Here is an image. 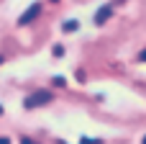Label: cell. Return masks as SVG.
<instances>
[{
    "label": "cell",
    "instance_id": "5b68a950",
    "mask_svg": "<svg viewBox=\"0 0 146 144\" xmlns=\"http://www.w3.org/2000/svg\"><path fill=\"white\" fill-rule=\"evenodd\" d=\"M51 52H54V57H64V46H62V44H56Z\"/></svg>",
    "mask_w": 146,
    "mask_h": 144
},
{
    "label": "cell",
    "instance_id": "9c48e42d",
    "mask_svg": "<svg viewBox=\"0 0 146 144\" xmlns=\"http://www.w3.org/2000/svg\"><path fill=\"white\" fill-rule=\"evenodd\" d=\"M0 144H10V139L8 137H0Z\"/></svg>",
    "mask_w": 146,
    "mask_h": 144
},
{
    "label": "cell",
    "instance_id": "7c38bea8",
    "mask_svg": "<svg viewBox=\"0 0 146 144\" xmlns=\"http://www.w3.org/2000/svg\"><path fill=\"white\" fill-rule=\"evenodd\" d=\"M0 116H3V106H0Z\"/></svg>",
    "mask_w": 146,
    "mask_h": 144
},
{
    "label": "cell",
    "instance_id": "5bb4252c",
    "mask_svg": "<svg viewBox=\"0 0 146 144\" xmlns=\"http://www.w3.org/2000/svg\"><path fill=\"white\" fill-rule=\"evenodd\" d=\"M54 3H56V0H54Z\"/></svg>",
    "mask_w": 146,
    "mask_h": 144
},
{
    "label": "cell",
    "instance_id": "52a82bcc",
    "mask_svg": "<svg viewBox=\"0 0 146 144\" xmlns=\"http://www.w3.org/2000/svg\"><path fill=\"white\" fill-rule=\"evenodd\" d=\"M80 144H103V142H100V139H87V137H82Z\"/></svg>",
    "mask_w": 146,
    "mask_h": 144
},
{
    "label": "cell",
    "instance_id": "6da1fadb",
    "mask_svg": "<svg viewBox=\"0 0 146 144\" xmlns=\"http://www.w3.org/2000/svg\"><path fill=\"white\" fill-rule=\"evenodd\" d=\"M49 100H51V93H49V90H36V93H31V95L23 100V108H28V111H31V108L46 106Z\"/></svg>",
    "mask_w": 146,
    "mask_h": 144
},
{
    "label": "cell",
    "instance_id": "8992f818",
    "mask_svg": "<svg viewBox=\"0 0 146 144\" xmlns=\"http://www.w3.org/2000/svg\"><path fill=\"white\" fill-rule=\"evenodd\" d=\"M54 85H56V88H64V85H67V80H64L62 75H56V77H54Z\"/></svg>",
    "mask_w": 146,
    "mask_h": 144
},
{
    "label": "cell",
    "instance_id": "4fadbf2b",
    "mask_svg": "<svg viewBox=\"0 0 146 144\" xmlns=\"http://www.w3.org/2000/svg\"><path fill=\"white\" fill-rule=\"evenodd\" d=\"M115 3H123V0H115Z\"/></svg>",
    "mask_w": 146,
    "mask_h": 144
},
{
    "label": "cell",
    "instance_id": "277c9868",
    "mask_svg": "<svg viewBox=\"0 0 146 144\" xmlns=\"http://www.w3.org/2000/svg\"><path fill=\"white\" fill-rule=\"evenodd\" d=\"M77 28H80L77 21H64V23H62V31H64V33H74Z\"/></svg>",
    "mask_w": 146,
    "mask_h": 144
},
{
    "label": "cell",
    "instance_id": "3957f363",
    "mask_svg": "<svg viewBox=\"0 0 146 144\" xmlns=\"http://www.w3.org/2000/svg\"><path fill=\"white\" fill-rule=\"evenodd\" d=\"M110 15H113V8H110V5H103V8L95 13V26H103Z\"/></svg>",
    "mask_w": 146,
    "mask_h": 144
},
{
    "label": "cell",
    "instance_id": "8fae6325",
    "mask_svg": "<svg viewBox=\"0 0 146 144\" xmlns=\"http://www.w3.org/2000/svg\"><path fill=\"white\" fill-rule=\"evenodd\" d=\"M141 144H146V137H144V139H141Z\"/></svg>",
    "mask_w": 146,
    "mask_h": 144
},
{
    "label": "cell",
    "instance_id": "ba28073f",
    "mask_svg": "<svg viewBox=\"0 0 146 144\" xmlns=\"http://www.w3.org/2000/svg\"><path fill=\"white\" fill-rule=\"evenodd\" d=\"M21 144H36V142H33V139H28V137H23V139H21Z\"/></svg>",
    "mask_w": 146,
    "mask_h": 144
},
{
    "label": "cell",
    "instance_id": "7a4b0ae2",
    "mask_svg": "<svg viewBox=\"0 0 146 144\" xmlns=\"http://www.w3.org/2000/svg\"><path fill=\"white\" fill-rule=\"evenodd\" d=\"M38 13H41V3H33L28 10H23L21 13V18H18V26H26V23H33L36 18H38Z\"/></svg>",
    "mask_w": 146,
    "mask_h": 144
},
{
    "label": "cell",
    "instance_id": "30bf717a",
    "mask_svg": "<svg viewBox=\"0 0 146 144\" xmlns=\"http://www.w3.org/2000/svg\"><path fill=\"white\" fill-rule=\"evenodd\" d=\"M139 59H141V62H146V49L141 52V54H139Z\"/></svg>",
    "mask_w": 146,
    "mask_h": 144
}]
</instances>
